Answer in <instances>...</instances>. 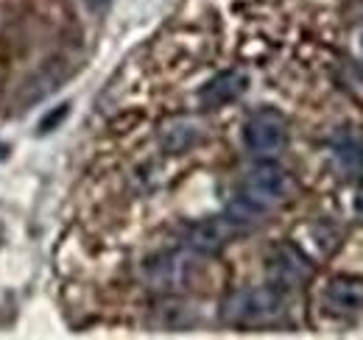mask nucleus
Wrapping results in <instances>:
<instances>
[{"label": "nucleus", "instance_id": "1", "mask_svg": "<svg viewBox=\"0 0 363 340\" xmlns=\"http://www.w3.org/2000/svg\"><path fill=\"white\" fill-rule=\"evenodd\" d=\"M291 196H294L291 173L274 165V162H260L243 176L240 190H238V201H235L229 215L243 226L246 220H257L260 215L282 207Z\"/></svg>", "mask_w": 363, "mask_h": 340}, {"label": "nucleus", "instance_id": "2", "mask_svg": "<svg viewBox=\"0 0 363 340\" xmlns=\"http://www.w3.org/2000/svg\"><path fill=\"white\" fill-rule=\"evenodd\" d=\"M288 310L285 290L277 285H263V288H243L235 290L224 301L221 315L232 327H269L277 324Z\"/></svg>", "mask_w": 363, "mask_h": 340}, {"label": "nucleus", "instance_id": "3", "mask_svg": "<svg viewBox=\"0 0 363 340\" xmlns=\"http://www.w3.org/2000/svg\"><path fill=\"white\" fill-rule=\"evenodd\" d=\"M243 145L252 157L272 159L288 145V120L277 109H260L243 123Z\"/></svg>", "mask_w": 363, "mask_h": 340}, {"label": "nucleus", "instance_id": "4", "mask_svg": "<svg viewBox=\"0 0 363 340\" xmlns=\"http://www.w3.org/2000/svg\"><path fill=\"white\" fill-rule=\"evenodd\" d=\"M311 273H313L311 259L291 243L277 246L269 254V276H272V285H277L279 290L305 285L311 279Z\"/></svg>", "mask_w": 363, "mask_h": 340}, {"label": "nucleus", "instance_id": "5", "mask_svg": "<svg viewBox=\"0 0 363 340\" xmlns=\"http://www.w3.org/2000/svg\"><path fill=\"white\" fill-rule=\"evenodd\" d=\"M238 232H240V223L232 215L210 217V220H201V223H196L190 229L187 246L193 251H199V254H218Z\"/></svg>", "mask_w": 363, "mask_h": 340}, {"label": "nucleus", "instance_id": "6", "mask_svg": "<svg viewBox=\"0 0 363 340\" xmlns=\"http://www.w3.org/2000/svg\"><path fill=\"white\" fill-rule=\"evenodd\" d=\"M324 307L335 315H361L363 312V279L361 276H335L324 288Z\"/></svg>", "mask_w": 363, "mask_h": 340}, {"label": "nucleus", "instance_id": "7", "mask_svg": "<svg viewBox=\"0 0 363 340\" xmlns=\"http://www.w3.org/2000/svg\"><path fill=\"white\" fill-rule=\"evenodd\" d=\"M249 89V76L240 73V70H224L218 76H213L207 84L201 86L199 98L207 109H218V106H227L232 101H238L243 92Z\"/></svg>", "mask_w": 363, "mask_h": 340}, {"label": "nucleus", "instance_id": "8", "mask_svg": "<svg viewBox=\"0 0 363 340\" xmlns=\"http://www.w3.org/2000/svg\"><path fill=\"white\" fill-rule=\"evenodd\" d=\"M187 259L182 254H165L148 262V279L157 288H179L187 279Z\"/></svg>", "mask_w": 363, "mask_h": 340}, {"label": "nucleus", "instance_id": "9", "mask_svg": "<svg viewBox=\"0 0 363 340\" xmlns=\"http://www.w3.org/2000/svg\"><path fill=\"white\" fill-rule=\"evenodd\" d=\"M160 137H162L165 151L182 154V151H187V148H193V145L199 142L201 128H199L196 120H190V118H174V120H168V123L162 126Z\"/></svg>", "mask_w": 363, "mask_h": 340}, {"label": "nucleus", "instance_id": "10", "mask_svg": "<svg viewBox=\"0 0 363 340\" xmlns=\"http://www.w3.org/2000/svg\"><path fill=\"white\" fill-rule=\"evenodd\" d=\"M333 157L344 176H363V148L352 137H341L333 142Z\"/></svg>", "mask_w": 363, "mask_h": 340}, {"label": "nucleus", "instance_id": "11", "mask_svg": "<svg viewBox=\"0 0 363 340\" xmlns=\"http://www.w3.org/2000/svg\"><path fill=\"white\" fill-rule=\"evenodd\" d=\"M352 210H355V215L363 220V187L358 190V196H355V204H352Z\"/></svg>", "mask_w": 363, "mask_h": 340}, {"label": "nucleus", "instance_id": "12", "mask_svg": "<svg viewBox=\"0 0 363 340\" xmlns=\"http://www.w3.org/2000/svg\"><path fill=\"white\" fill-rule=\"evenodd\" d=\"M84 3H87L90 8H104V6L109 3V0H84Z\"/></svg>", "mask_w": 363, "mask_h": 340}, {"label": "nucleus", "instance_id": "13", "mask_svg": "<svg viewBox=\"0 0 363 340\" xmlns=\"http://www.w3.org/2000/svg\"><path fill=\"white\" fill-rule=\"evenodd\" d=\"M358 50H361V56H363V26L358 28Z\"/></svg>", "mask_w": 363, "mask_h": 340}]
</instances>
